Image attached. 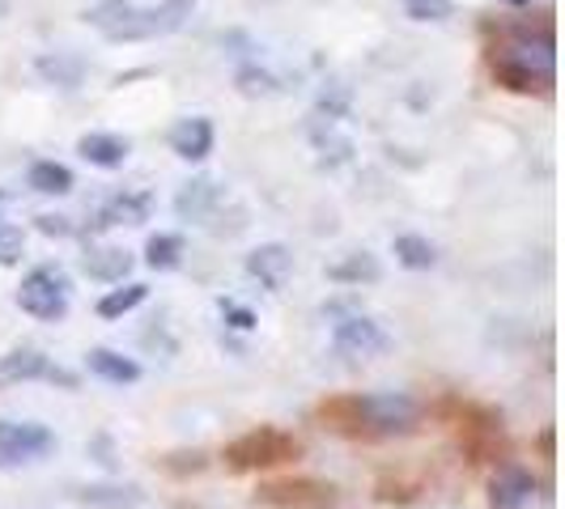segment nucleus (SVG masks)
<instances>
[{
    "instance_id": "1",
    "label": "nucleus",
    "mask_w": 565,
    "mask_h": 509,
    "mask_svg": "<svg viewBox=\"0 0 565 509\" xmlns=\"http://www.w3.org/2000/svg\"><path fill=\"white\" fill-rule=\"evenodd\" d=\"M493 82L510 94H548L557 82V39L553 26L507 30L493 47Z\"/></svg>"
},
{
    "instance_id": "2",
    "label": "nucleus",
    "mask_w": 565,
    "mask_h": 509,
    "mask_svg": "<svg viewBox=\"0 0 565 509\" xmlns=\"http://www.w3.org/2000/svg\"><path fill=\"white\" fill-rule=\"evenodd\" d=\"M319 421H328V429H337L344 437H404L413 433L422 421L417 399L396 396V391H379V396H344L328 399L319 408Z\"/></svg>"
},
{
    "instance_id": "3",
    "label": "nucleus",
    "mask_w": 565,
    "mask_h": 509,
    "mask_svg": "<svg viewBox=\"0 0 565 509\" xmlns=\"http://www.w3.org/2000/svg\"><path fill=\"white\" fill-rule=\"evenodd\" d=\"M192 0H162L153 9H141L132 0H98L85 18L98 34H107L111 43H137V39H158V34H170L179 30L188 18H192Z\"/></svg>"
},
{
    "instance_id": "4",
    "label": "nucleus",
    "mask_w": 565,
    "mask_h": 509,
    "mask_svg": "<svg viewBox=\"0 0 565 509\" xmlns=\"http://www.w3.org/2000/svg\"><path fill=\"white\" fill-rule=\"evenodd\" d=\"M302 454V442L285 429H273V424H259L252 433H243L238 442L226 446V467L230 472H264V467H281V463H294Z\"/></svg>"
},
{
    "instance_id": "5",
    "label": "nucleus",
    "mask_w": 565,
    "mask_h": 509,
    "mask_svg": "<svg viewBox=\"0 0 565 509\" xmlns=\"http://www.w3.org/2000/svg\"><path fill=\"white\" fill-rule=\"evenodd\" d=\"M18 306L30 318H43V323H60L68 314V277L60 268H34L22 289H18Z\"/></svg>"
},
{
    "instance_id": "6",
    "label": "nucleus",
    "mask_w": 565,
    "mask_h": 509,
    "mask_svg": "<svg viewBox=\"0 0 565 509\" xmlns=\"http://www.w3.org/2000/svg\"><path fill=\"white\" fill-rule=\"evenodd\" d=\"M255 506L264 509H337L340 492L328 480H273L255 488Z\"/></svg>"
},
{
    "instance_id": "7",
    "label": "nucleus",
    "mask_w": 565,
    "mask_h": 509,
    "mask_svg": "<svg viewBox=\"0 0 565 509\" xmlns=\"http://www.w3.org/2000/svg\"><path fill=\"white\" fill-rule=\"evenodd\" d=\"M332 348L344 361H370V357H383L392 348V336L374 318H366V314H349V318H340L337 332H332Z\"/></svg>"
},
{
    "instance_id": "8",
    "label": "nucleus",
    "mask_w": 565,
    "mask_h": 509,
    "mask_svg": "<svg viewBox=\"0 0 565 509\" xmlns=\"http://www.w3.org/2000/svg\"><path fill=\"white\" fill-rule=\"evenodd\" d=\"M56 451L52 429L34 421H0V467H18V463H34L43 454Z\"/></svg>"
},
{
    "instance_id": "9",
    "label": "nucleus",
    "mask_w": 565,
    "mask_h": 509,
    "mask_svg": "<svg viewBox=\"0 0 565 509\" xmlns=\"http://www.w3.org/2000/svg\"><path fill=\"white\" fill-rule=\"evenodd\" d=\"M60 382V387H68V391H77V373H68V369L52 366L39 348H18V353H9L4 361H0V387H13V382Z\"/></svg>"
},
{
    "instance_id": "10",
    "label": "nucleus",
    "mask_w": 565,
    "mask_h": 509,
    "mask_svg": "<svg viewBox=\"0 0 565 509\" xmlns=\"http://www.w3.org/2000/svg\"><path fill=\"white\" fill-rule=\"evenodd\" d=\"M463 437H468V454L477 463H489L493 454L507 451V442H502V416L489 412V408H468L463 412Z\"/></svg>"
},
{
    "instance_id": "11",
    "label": "nucleus",
    "mask_w": 565,
    "mask_h": 509,
    "mask_svg": "<svg viewBox=\"0 0 565 509\" xmlns=\"http://www.w3.org/2000/svg\"><path fill=\"white\" fill-rule=\"evenodd\" d=\"M247 272H252L255 281L264 284L268 293H281L285 281H289V272H294V254L285 251L281 242H268V247H255L247 254Z\"/></svg>"
},
{
    "instance_id": "12",
    "label": "nucleus",
    "mask_w": 565,
    "mask_h": 509,
    "mask_svg": "<svg viewBox=\"0 0 565 509\" xmlns=\"http://www.w3.org/2000/svg\"><path fill=\"white\" fill-rule=\"evenodd\" d=\"M536 497V476L523 467H502L489 484V509H523Z\"/></svg>"
},
{
    "instance_id": "13",
    "label": "nucleus",
    "mask_w": 565,
    "mask_h": 509,
    "mask_svg": "<svg viewBox=\"0 0 565 509\" xmlns=\"http://www.w3.org/2000/svg\"><path fill=\"white\" fill-rule=\"evenodd\" d=\"M170 149L183 158V162H204L213 153V123L204 115H192V119H179L170 128Z\"/></svg>"
},
{
    "instance_id": "14",
    "label": "nucleus",
    "mask_w": 565,
    "mask_h": 509,
    "mask_svg": "<svg viewBox=\"0 0 565 509\" xmlns=\"http://www.w3.org/2000/svg\"><path fill=\"white\" fill-rule=\"evenodd\" d=\"M149 213H153V196H145V192H124V196L107 199V204L98 208V217H94V229L141 226V221H149Z\"/></svg>"
},
{
    "instance_id": "15",
    "label": "nucleus",
    "mask_w": 565,
    "mask_h": 509,
    "mask_svg": "<svg viewBox=\"0 0 565 509\" xmlns=\"http://www.w3.org/2000/svg\"><path fill=\"white\" fill-rule=\"evenodd\" d=\"M77 153H82L89 166L98 170H119L128 162V153H132V144L124 141V137H115V132H85L82 141H77Z\"/></svg>"
},
{
    "instance_id": "16",
    "label": "nucleus",
    "mask_w": 565,
    "mask_h": 509,
    "mask_svg": "<svg viewBox=\"0 0 565 509\" xmlns=\"http://www.w3.org/2000/svg\"><path fill=\"white\" fill-rule=\"evenodd\" d=\"M222 199V187L209 178V174H200L192 183H183L179 187V196H174V213L183 217V221H204L209 213H213V204Z\"/></svg>"
},
{
    "instance_id": "17",
    "label": "nucleus",
    "mask_w": 565,
    "mask_h": 509,
    "mask_svg": "<svg viewBox=\"0 0 565 509\" xmlns=\"http://www.w3.org/2000/svg\"><path fill=\"white\" fill-rule=\"evenodd\" d=\"M85 369H89L94 378H103V382H115V387H132V382L141 378V366H137L132 357L111 353V348H89V353H85Z\"/></svg>"
},
{
    "instance_id": "18",
    "label": "nucleus",
    "mask_w": 565,
    "mask_h": 509,
    "mask_svg": "<svg viewBox=\"0 0 565 509\" xmlns=\"http://www.w3.org/2000/svg\"><path fill=\"white\" fill-rule=\"evenodd\" d=\"M82 268L94 281H124L132 272V254L119 251V247H94L89 242V251L82 254Z\"/></svg>"
},
{
    "instance_id": "19",
    "label": "nucleus",
    "mask_w": 565,
    "mask_h": 509,
    "mask_svg": "<svg viewBox=\"0 0 565 509\" xmlns=\"http://www.w3.org/2000/svg\"><path fill=\"white\" fill-rule=\"evenodd\" d=\"M379 277H383V268H379V259L370 251L349 254L344 263H332V268H328V281H337V284H374Z\"/></svg>"
},
{
    "instance_id": "20",
    "label": "nucleus",
    "mask_w": 565,
    "mask_h": 509,
    "mask_svg": "<svg viewBox=\"0 0 565 509\" xmlns=\"http://www.w3.org/2000/svg\"><path fill=\"white\" fill-rule=\"evenodd\" d=\"M26 183L39 196H64V192H73V170L60 166V162H34Z\"/></svg>"
},
{
    "instance_id": "21",
    "label": "nucleus",
    "mask_w": 565,
    "mask_h": 509,
    "mask_svg": "<svg viewBox=\"0 0 565 509\" xmlns=\"http://www.w3.org/2000/svg\"><path fill=\"white\" fill-rule=\"evenodd\" d=\"M145 263H149L153 272H174V268L183 263V238H179V234H153V238L145 242Z\"/></svg>"
},
{
    "instance_id": "22",
    "label": "nucleus",
    "mask_w": 565,
    "mask_h": 509,
    "mask_svg": "<svg viewBox=\"0 0 565 509\" xmlns=\"http://www.w3.org/2000/svg\"><path fill=\"white\" fill-rule=\"evenodd\" d=\"M396 259L404 263V268H413V272H425V268H434V263H438V251H434V242L422 238V234H399Z\"/></svg>"
},
{
    "instance_id": "23",
    "label": "nucleus",
    "mask_w": 565,
    "mask_h": 509,
    "mask_svg": "<svg viewBox=\"0 0 565 509\" xmlns=\"http://www.w3.org/2000/svg\"><path fill=\"white\" fill-rule=\"evenodd\" d=\"M77 501L94 509H137L141 492L137 488H77Z\"/></svg>"
},
{
    "instance_id": "24",
    "label": "nucleus",
    "mask_w": 565,
    "mask_h": 509,
    "mask_svg": "<svg viewBox=\"0 0 565 509\" xmlns=\"http://www.w3.org/2000/svg\"><path fill=\"white\" fill-rule=\"evenodd\" d=\"M145 297H149V284H124V289H115V293H107L103 302H98V314L103 318H124L128 311H137Z\"/></svg>"
},
{
    "instance_id": "25",
    "label": "nucleus",
    "mask_w": 565,
    "mask_h": 509,
    "mask_svg": "<svg viewBox=\"0 0 565 509\" xmlns=\"http://www.w3.org/2000/svg\"><path fill=\"white\" fill-rule=\"evenodd\" d=\"M39 73H43V77H52V82H60V85H77V82H82V64H77V59L43 56V59H39Z\"/></svg>"
},
{
    "instance_id": "26",
    "label": "nucleus",
    "mask_w": 565,
    "mask_h": 509,
    "mask_svg": "<svg viewBox=\"0 0 565 509\" xmlns=\"http://www.w3.org/2000/svg\"><path fill=\"white\" fill-rule=\"evenodd\" d=\"M22 251H26V234L18 226H4L0 221V268H13L22 259Z\"/></svg>"
},
{
    "instance_id": "27",
    "label": "nucleus",
    "mask_w": 565,
    "mask_h": 509,
    "mask_svg": "<svg viewBox=\"0 0 565 509\" xmlns=\"http://www.w3.org/2000/svg\"><path fill=\"white\" fill-rule=\"evenodd\" d=\"M408 13L417 22H447L455 13V4L451 0H408Z\"/></svg>"
},
{
    "instance_id": "28",
    "label": "nucleus",
    "mask_w": 565,
    "mask_h": 509,
    "mask_svg": "<svg viewBox=\"0 0 565 509\" xmlns=\"http://www.w3.org/2000/svg\"><path fill=\"white\" fill-rule=\"evenodd\" d=\"M217 306H222V318H226L230 327H238V332H252V327H255V314L247 311V306H238V302H226V297H222Z\"/></svg>"
},
{
    "instance_id": "29",
    "label": "nucleus",
    "mask_w": 565,
    "mask_h": 509,
    "mask_svg": "<svg viewBox=\"0 0 565 509\" xmlns=\"http://www.w3.org/2000/svg\"><path fill=\"white\" fill-rule=\"evenodd\" d=\"M34 221H39V229H43L47 238H68V234H73L68 217H52V213H43V217H34Z\"/></svg>"
},
{
    "instance_id": "30",
    "label": "nucleus",
    "mask_w": 565,
    "mask_h": 509,
    "mask_svg": "<svg viewBox=\"0 0 565 509\" xmlns=\"http://www.w3.org/2000/svg\"><path fill=\"white\" fill-rule=\"evenodd\" d=\"M540 451H544V458H553V429H544V437H540Z\"/></svg>"
},
{
    "instance_id": "31",
    "label": "nucleus",
    "mask_w": 565,
    "mask_h": 509,
    "mask_svg": "<svg viewBox=\"0 0 565 509\" xmlns=\"http://www.w3.org/2000/svg\"><path fill=\"white\" fill-rule=\"evenodd\" d=\"M502 4H510V9H527V4H536V0H502Z\"/></svg>"
},
{
    "instance_id": "32",
    "label": "nucleus",
    "mask_w": 565,
    "mask_h": 509,
    "mask_svg": "<svg viewBox=\"0 0 565 509\" xmlns=\"http://www.w3.org/2000/svg\"><path fill=\"white\" fill-rule=\"evenodd\" d=\"M4 199H9V192H0V204H4Z\"/></svg>"
},
{
    "instance_id": "33",
    "label": "nucleus",
    "mask_w": 565,
    "mask_h": 509,
    "mask_svg": "<svg viewBox=\"0 0 565 509\" xmlns=\"http://www.w3.org/2000/svg\"><path fill=\"white\" fill-rule=\"evenodd\" d=\"M404 4H408V0H404Z\"/></svg>"
}]
</instances>
